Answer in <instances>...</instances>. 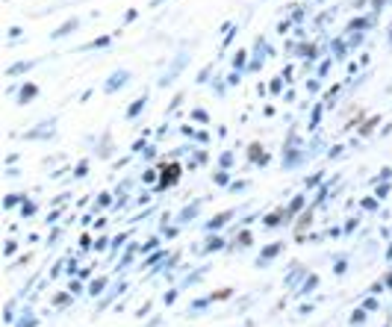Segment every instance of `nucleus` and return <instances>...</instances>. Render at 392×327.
I'll list each match as a JSON object with an SVG mask.
<instances>
[{
  "label": "nucleus",
  "instance_id": "12",
  "mask_svg": "<svg viewBox=\"0 0 392 327\" xmlns=\"http://www.w3.org/2000/svg\"><path fill=\"white\" fill-rule=\"evenodd\" d=\"M233 163H236V154H233V151H224L222 157H219V168H222V171H230Z\"/></svg>",
  "mask_w": 392,
  "mask_h": 327
},
{
  "label": "nucleus",
  "instance_id": "17",
  "mask_svg": "<svg viewBox=\"0 0 392 327\" xmlns=\"http://www.w3.org/2000/svg\"><path fill=\"white\" fill-rule=\"evenodd\" d=\"M104 289H107V280H104V277H98V280L89 286V295H101Z\"/></svg>",
  "mask_w": 392,
  "mask_h": 327
},
{
  "label": "nucleus",
  "instance_id": "33",
  "mask_svg": "<svg viewBox=\"0 0 392 327\" xmlns=\"http://www.w3.org/2000/svg\"><path fill=\"white\" fill-rule=\"evenodd\" d=\"M233 65H236V68H242V65H245V54H236V59H233Z\"/></svg>",
  "mask_w": 392,
  "mask_h": 327
},
{
  "label": "nucleus",
  "instance_id": "5",
  "mask_svg": "<svg viewBox=\"0 0 392 327\" xmlns=\"http://www.w3.org/2000/svg\"><path fill=\"white\" fill-rule=\"evenodd\" d=\"M280 251H283V242H275V245L263 248V251H260V260H257V266H269V263H272V257H278Z\"/></svg>",
  "mask_w": 392,
  "mask_h": 327
},
{
  "label": "nucleus",
  "instance_id": "36",
  "mask_svg": "<svg viewBox=\"0 0 392 327\" xmlns=\"http://www.w3.org/2000/svg\"><path fill=\"white\" fill-rule=\"evenodd\" d=\"M390 42H392V36H390Z\"/></svg>",
  "mask_w": 392,
  "mask_h": 327
},
{
  "label": "nucleus",
  "instance_id": "8",
  "mask_svg": "<svg viewBox=\"0 0 392 327\" xmlns=\"http://www.w3.org/2000/svg\"><path fill=\"white\" fill-rule=\"evenodd\" d=\"M39 95V86L36 83H27V86H21V95H18V104H30L33 98Z\"/></svg>",
  "mask_w": 392,
  "mask_h": 327
},
{
  "label": "nucleus",
  "instance_id": "9",
  "mask_svg": "<svg viewBox=\"0 0 392 327\" xmlns=\"http://www.w3.org/2000/svg\"><path fill=\"white\" fill-rule=\"evenodd\" d=\"M198 207H201L198 201H195V204H189V207H183V213H180V218H177V221H180V224H186V221H195V216H198Z\"/></svg>",
  "mask_w": 392,
  "mask_h": 327
},
{
  "label": "nucleus",
  "instance_id": "19",
  "mask_svg": "<svg viewBox=\"0 0 392 327\" xmlns=\"http://www.w3.org/2000/svg\"><path fill=\"white\" fill-rule=\"evenodd\" d=\"M192 118H195L198 124H210V115H207L204 109H192Z\"/></svg>",
  "mask_w": 392,
  "mask_h": 327
},
{
  "label": "nucleus",
  "instance_id": "25",
  "mask_svg": "<svg viewBox=\"0 0 392 327\" xmlns=\"http://www.w3.org/2000/svg\"><path fill=\"white\" fill-rule=\"evenodd\" d=\"M387 192H390V183H381V186L375 189V195H378V198H387Z\"/></svg>",
  "mask_w": 392,
  "mask_h": 327
},
{
  "label": "nucleus",
  "instance_id": "10",
  "mask_svg": "<svg viewBox=\"0 0 392 327\" xmlns=\"http://www.w3.org/2000/svg\"><path fill=\"white\" fill-rule=\"evenodd\" d=\"M77 27H80V21H74V18H71V21H65V24H62L59 30H54V39H62V36H68V33H74Z\"/></svg>",
  "mask_w": 392,
  "mask_h": 327
},
{
  "label": "nucleus",
  "instance_id": "7",
  "mask_svg": "<svg viewBox=\"0 0 392 327\" xmlns=\"http://www.w3.org/2000/svg\"><path fill=\"white\" fill-rule=\"evenodd\" d=\"M30 68H36V59H27V62H15V65H12V68L6 71V74H9V77H21V74H27Z\"/></svg>",
  "mask_w": 392,
  "mask_h": 327
},
{
  "label": "nucleus",
  "instance_id": "31",
  "mask_svg": "<svg viewBox=\"0 0 392 327\" xmlns=\"http://www.w3.org/2000/svg\"><path fill=\"white\" fill-rule=\"evenodd\" d=\"M357 224H360V221H357V218H351V221L345 224V233H354V230H357Z\"/></svg>",
  "mask_w": 392,
  "mask_h": 327
},
{
  "label": "nucleus",
  "instance_id": "28",
  "mask_svg": "<svg viewBox=\"0 0 392 327\" xmlns=\"http://www.w3.org/2000/svg\"><path fill=\"white\" fill-rule=\"evenodd\" d=\"M363 210H378V201H375V198H366V201H363Z\"/></svg>",
  "mask_w": 392,
  "mask_h": 327
},
{
  "label": "nucleus",
  "instance_id": "23",
  "mask_svg": "<svg viewBox=\"0 0 392 327\" xmlns=\"http://www.w3.org/2000/svg\"><path fill=\"white\" fill-rule=\"evenodd\" d=\"M319 121H322V107H316V112H313V121H310V130H316V127H319Z\"/></svg>",
  "mask_w": 392,
  "mask_h": 327
},
{
  "label": "nucleus",
  "instance_id": "1",
  "mask_svg": "<svg viewBox=\"0 0 392 327\" xmlns=\"http://www.w3.org/2000/svg\"><path fill=\"white\" fill-rule=\"evenodd\" d=\"M186 62H189V54L183 51V54L174 59V65L168 68V74H163V77H160V86H171V83H174V80L180 77V71H183V65H186Z\"/></svg>",
  "mask_w": 392,
  "mask_h": 327
},
{
  "label": "nucleus",
  "instance_id": "11",
  "mask_svg": "<svg viewBox=\"0 0 392 327\" xmlns=\"http://www.w3.org/2000/svg\"><path fill=\"white\" fill-rule=\"evenodd\" d=\"M145 107H148V98L142 95L139 101H133V104H130V109H127V118L133 121V118H136V115H139V112H142V109H145Z\"/></svg>",
  "mask_w": 392,
  "mask_h": 327
},
{
  "label": "nucleus",
  "instance_id": "24",
  "mask_svg": "<svg viewBox=\"0 0 392 327\" xmlns=\"http://www.w3.org/2000/svg\"><path fill=\"white\" fill-rule=\"evenodd\" d=\"M348 257H336V274H342L345 269H348V263H345Z\"/></svg>",
  "mask_w": 392,
  "mask_h": 327
},
{
  "label": "nucleus",
  "instance_id": "27",
  "mask_svg": "<svg viewBox=\"0 0 392 327\" xmlns=\"http://www.w3.org/2000/svg\"><path fill=\"white\" fill-rule=\"evenodd\" d=\"M363 319H366V313H363V310H357V313H351V325H360Z\"/></svg>",
  "mask_w": 392,
  "mask_h": 327
},
{
  "label": "nucleus",
  "instance_id": "34",
  "mask_svg": "<svg viewBox=\"0 0 392 327\" xmlns=\"http://www.w3.org/2000/svg\"><path fill=\"white\" fill-rule=\"evenodd\" d=\"M339 154H342V145H336V148H331V151H328V157H339Z\"/></svg>",
  "mask_w": 392,
  "mask_h": 327
},
{
  "label": "nucleus",
  "instance_id": "26",
  "mask_svg": "<svg viewBox=\"0 0 392 327\" xmlns=\"http://www.w3.org/2000/svg\"><path fill=\"white\" fill-rule=\"evenodd\" d=\"M378 307H381V304H378L375 298H366V304H363V310H369V313H372V310H378Z\"/></svg>",
  "mask_w": 392,
  "mask_h": 327
},
{
  "label": "nucleus",
  "instance_id": "2",
  "mask_svg": "<svg viewBox=\"0 0 392 327\" xmlns=\"http://www.w3.org/2000/svg\"><path fill=\"white\" fill-rule=\"evenodd\" d=\"M54 127H56V121L51 118V121L39 124L36 130H27V133H24V139H54Z\"/></svg>",
  "mask_w": 392,
  "mask_h": 327
},
{
  "label": "nucleus",
  "instance_id": "4",
  "mask_svg": "<svg viewBox=\"0 0 392 327\" xmlns=\"http://www.w3.org/2000/svg\"><path fill=\"white\" fill-rule=\"evenodd\" d=\"M177 177H180V165H168L166 171H163V177H160V186H157V189H168V186H174Z\"/></svg>",
  "mask_w": 392,
  "mask_h": 327
},
{
  "label": "nucleus",
  "instance_id": "32",
  "mask_svg": "<svg viewBox=\"0 0 392 327\" xmlns=\"http://www.w3.org/2000/svg\"><path fill=\"white\" fill-rule=\"evenodd\" d=\"M280 89H283V80H272V92H275V95H280Z\"/></svg>",
  "mask_w": 392,
  "mask_h": 327
},
{
  "label": "nucleus",
  "instance_id": "20",
  "mask_svg": "<svg viewBox=\"0 0 392 327\" xmlns=\"http://www.w3.org/2000/svg\"><path fill=\"white\" fill-rule=\"evenodd\" d=\"M124 245H127V233H118V236L112 239V254H115L118 248H124Z\"/></svg>",
  "mask_w": 392,
  "mask_h": 327
},
{
  "label": "nucleus",
  "instance_id": "18",
  "mask_svg": "<svg viewBox=\"0 0 392 327\" xmlns=\"http://www.w3.org/2000/svg\"><path fill=\"white\" fill-rule=\"evenodd\" d=\"M33 213H36V204H33V201H21V216L30 218Z\"/></svg>",
  "mask_w": 392,
  "mask_h": 327
},
{
  "label": "nucleus",
  "instance_id": "29",
  "mask_svg": "<svg viewBox=\"0 0 392 327\" xmlns=\"http://www.w3.org/2000/svg\"><path fill=\"white\" fill-rule=\"evenodd\" d=\"M86 171H89V163H80V165H77V171H74V177H83Z\"/></svg>",
  "mask_w": 392,
  "mask_h": 327
},
{
  "label": "nucleus",
  "instance_id": "21",
  "mask_svg": "<svg viewBox=\"0 0 392 327\" xmlns=\"http://www.w3.org/2000/svg\"><path fill=\"white\" fill-rule=\"evenodd\" d=\"M219 248H224V239L219 236V239H210L207 245H204V251H219Z\"/></svg>",
  "mask_w": 392,
  "mask_h": 327
},
{
  "label": "nucleus",
  "instance_id": "14",
  "mask_svg": "<svg viewBox=\"0 0 392 327\" xmlns=\"http://www.w3.org/2000/svg\"><path fill=\"white\" fill-rule=\"evenodd\" d=\"M319 286V277L316 274H307V280H304V286H301V295H307V292H313Z\"/></svg>",
  "mask_w": 392,
  "mask_h": 327
},
{
  "label": "nucleus",
  "instance_id": "16",
  "mask_svg": "<svg viewBox=\"0 0 392 327\" xmlns=\"http://www.w3.org/2000/svg\"><path fill=\"white\" fill-rule=\"evenodd\" d=\"M110 42H112L110 36H101V39H95V42H89V45H83L80 51H92V48H107Z\"/></svg>",
  "mask_w": 392,
  "mask_h": 327
},
{
  "label": "nucleus",
  "instance_id": "35",
  "mask_svg": "<svg viewBox=\"0 0 392 327\" xmlns=\"http://www.w3.org/2000/svg\"><path fill=\"white\" fill-rule=\"evenodd\" d=\"M387 260H392V245L387 248Z\"/></svg>",
  "mask_w": 392,
  "mask_h": 327
},
{
  "label": "nucleus",
  "instance_id": "22",
  "mask_svg": "<svg viewBox=\"0 0 392 327\" xmlns=\"http://www.w3.org/2000/svg\"><path fill=\"white\" fill-rule=\"evenodd\" d=\"M248 189V180H236V183H230V192H245Z\"/></svg>",
  "mask_w": 392,
  "mask_h": 327
},
{
  "label": "nucleus",
  "instance_id": "6",
  "mask_svg": "<svg viewBox=\"0 0 392 327\" xmlns=\"http://www.w3.org/2000/svg\"><path fill=\"white\" fill-rule=\"evenodd\" d=\"M233 216H236V210H224L222 216L210 218V221H207L204 227H207V230H219V227H224V224H227V221H230V218H233Z\"/></svg>",
  "mask_w": 392,
  "mask_h": 327
},
{
  "label": "nucleus",
  "instance_id": "13",
  "mask_svg": "<svg viewBox=\"0 0 392 327\" xmlns=\"http://www.w3.org/2000/svg\"><path fill=\"white\" fill-rule=\"evenodd\" d=\"M204 274H207V266H204V269H198V272H192V274H186V280H183L180 286H195V283H198Z\"/></svg>",
  "mask_w": 392,
  "mask_h": 327
},
{
  "label": "nucleus",
  "instance_id": "15",
  "mask_svg": "<svg viewBox=\"0 0 392 327\" xmlns=\"http://www.w3.org/2000/svg\"><path fill=\"white\" fill-rule=\"evenodd\" d=\"M18 327H36V316H33L30 307H24V319L18 322Z\"/></svg>",
  "mask_w": 392,
  "mask_h": 327
},
{
  "label": "nucleus",
  "instance_id": "30",
  "mask_svg": "<svg viewBox=\"0 0 392 327\" xmlns=\"http://www.w3.org/2000/svg\"><path fill=\"white\" fill-rule=\"evenodd\" d=\"M331 65H334V62H322V65H319V77H325V74L331 71Z\"/></svg>",
  "mask_w": 392,
  "mask_h": 327
},
{
  "label": "nucleus",
  "instance_id": "3",
  "mask_svg": "<svg viewBox=\"0 0 392 327\" xmlns=\"http://www.w3.org/2000/svg\"><path fill=\"white\" fill-rule=\"evenodd\" d=\"M130 83V71H118V74H112L110 80H107V86H104V92L112 95V92H118L121 86H127Z\"/></svg>",
  "mask_w": 392,
  "mask_h": 327
}]
</instances>
